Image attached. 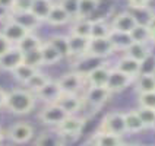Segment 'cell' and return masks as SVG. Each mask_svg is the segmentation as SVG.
I'll use <instances>...</instances> for the list:
<instances>
[{
    "mask_svg": "<svg viewBox=\"0 0 155 146\" xmlns=\"http://www.w3.org/2000/svg\"><path fill=\"white\" fill-rule=\"evenodd\" d=\"M5 107L13 114H29L35 107V95L28 89H13L8 92Z\"/></svg>",
    "mask_w": 155,
    "mask_h": 146,
    "instance_id": "cell-1",
    "label": "cell"
},
{
    "mask_svg": "<svg viewBox=\"0 0 155 146\" xmlns=\"http://www.w3.org/2000/svg\"><path fill=\"white\" fill-rule=\"evenodd\" d=\"M84 126H85V118L76 117V115L73 114V115H68V117L57 126V131L60 133V136L63 138L64 143H66L68 139H72V140L76 139L78 136L82 133Z\"/></svg>",
    "mask_w": 155,
    "mask_h": 146,
    "instance_id": "cell-2",
    "label": "cell"
},
{
    "mask_svg": "<svg viewBox=\"0 0 155 146\" xmlns=\"http://www.w3.org/2000/svg\"><path fill=\"white\" fill-rule=\"evenodd\" d=\"M98 131H104V133H111V135H117V136H123L126 133V127H124V115L120 111H113L108 112L103 118L101 124H100V130Z\"/></svg>",
    "mask_w": 155,
    "mask_h": 146,
    "instance_id": "cell-3",
    "label": "cell"
},
{
    "mask_svg": "<svg viewBox=\"0 0 155 146\" xmlns=\"http://www.w3.org/2000/svg\"><path fill=\"white\" fill-rule=\"evenodd\" d=\"M116 53L114 50V45L111 44L110 38L105 37V38H89V44H88V56H92L97 59H101L105 60L107 57H110Z\"/></svg>",
    "mask_w": 155,
    "mask_h": 146,
    "instance_id": "cell-4",
    "label": "cell"
},
{
    "mask_svg": "<svg viewBox=\"0 0 155 146\" xmlns=\"http://www.w3.org/2000/svg\"><path fill=\"white\" fill-rule=\"evenodd\" d=\"M85 76H82L78 72H70L66 73L57 80L59 88H60L61 94H75L78 95V92L84 88L85 85Z\"/></svg>",
    "mask_w": 155,
    "mask_h": 146,
    "instance_id": "cell-5",
    "label": "cell"
},
{
    "mask_svg": "<svg viewBox=\"0 0 155 146\" xmlns=\"http://www.w3.org/2000/svg\"><path fill=\"white\" fill-rule=\"evenodd\" d=\"M68 115L69 114L63 111L57 104H47L40 112V120H41L43 124L57 127Z\"/></svg>",
    "mask_w": 155,
    "mask_h": 146,
    "instance_id": "cell-6",
    "label": "cell"
},
{
    "mask_svg": "<svg viewBox=\"0 0 155 146\" xmlns=\"http://www.w3.org/2000/svg\"><path fill=\"white\" fill-rule=\"evenodd\" d=\"M111 96V92L105 86H89L85 92V102H88L92 108H101Z\"/></svg>",
    "mask_w": 155,
    "mask_h": 146,
    "instance_id": "cell-7",
    "label": "cell"
},
{
    "mask_svg": "<svg viewBox=\"0 0 155 146\" xmlns=\"http://www.w3.org/2000/svg\"><path fill=\"white\" fill-rule=\"evenodd\" d=\"M135 77L127 76L124 73H121L119 70L111 69L110 70V76H108V80H107V85L105 88L111 92V94H117V92H121L124 91L127 86L132 85Z\"/></svg>",
    "mask_w": 155,
    "mask_h": 146,
    "instance_id": "cell-8",
    "label": "cell"
},
{
    "mask_svg": "<svg viewBox=\"0 0 155 146\" xmlns=\"http://www.w3.org/2000/svg\"><path fill=\"white\" fill-rule=\"evenodd\" d=\"M34 136V129L28 123H16L8 130V138L15 143H26Z\"/></svg>",
    "mask_w": 155,
    "mask_h": 146,
    "instance_id": "cell-9",
    "label": "cell"
},
{
    "mask_svg": "<svg viewBox=\"0 0 155 146\" xmlns=\"http://www.w3.org/2000/svg\"><path fill=\"white\" fill-rule=\"evenodd\" d=\"M136 25H138V22L133 18V15L130 13L129 10H124V12H120L119 15H116V16L113 18V22L110 26H111L113 31L130 34V31Z\"/></svg>",
    "mask_w": 155,
    "mask_h": 146,
    "instance_id": "cell-10",
    "label": "cell"
},
{
    "mask_svg": "<svg viewBox=\"0 0 155 146\" xmlns=\"http://www.w3.org/2000/svg\"><path fill=\"white\" fill-rule=\"evenodd\" d=\"M22 63H24V53L13 45L6 54L0 57V69L6 72H13Z\"/></svg>",
    "mask_w": 155,
    "mask_h": 146,
    "instance_id": "cell-11",
    "label": "cell"
},
{
    "mask_svg": "<svg viewBox=\"0 0 155 146\" xmlns=\"http://www.w3.org/2000/svg\"><path fill=\"white\" fill-rule=\"evenodd\" d=\"M2 34L5 35L13 45H16V44L19 43L26 34H29V31L25 29L22 25H19L18 22L12 21V19H9L8 22H5V25H3Z\"/></svg>",
    "mask_w": 155,
    "mask_h": 146,
    "instance_id": "cell-12",
    "label": "cell"
},
{
    "mask_svg": "<svg viewBox=\"0 0 155 146\" xmlns=\"http://www.w3.org/2000/svg\"><path fill=\"white\" fill-rule=\"evenodd\" d=\"M54 104H57L61 110L68 112L69 115H73L82 107V98H79L75 94H60V96L57 98V101Z\"/></svg>",
    "mask_w": 155,
    "mask_h": 146,
    "instance_id": "cell-13",
    "label": "cell"
},
{
    "mask_svg": "<svg viewBox=\"0 0 155 146\" xmlns=\"http://www.w3.org/2000/svg\"><path fill=\"white\" fill-rule=\"evenodd\" d=\"M110 70L111 69L104 63L101 66L95 67L94 70H91L85 76V80L88 82L89 86H105L107 80H108V76H110Z\"/></svg>",
    "mask_w": 155,
    "mask_h": 146,
    "instance_id": "cell-14",
    "label": "cell"
},
{
    "mask_svg": "<svg viewBox=\"0 0 155 146\" xmlns=\"http://www.w3.org/2000/svg\"><path fill=\"white\" fill-rule=\"evenodd\" d=\"M68 44H69V57H82L85 56L88 51V44H89V38H84V37H78V35L70 34L68 35Z\"/></svg>",
    "mask_w": 155,
    "mask_h": 146,
    "instance_id": "cell-15",
    "label": "cell"
},
{
    "mask_svg": "<svg viewBox=\"0 0 155 146\" xmlns=\"http://www.w3.org/2000/svg\"><path fill=\"white\" fill-rule=\"evenodd\" d=\"M60 94H61V91H60V88H59V83L54 82V80H48V82H47L38 92H35L34 95L37 98L43 99L44 102L54 104L57 101V98L60 96Z\"/></svg>",
    "mask_w": 155,
    "mask_h": 146,
    "instance_id": "cell-16",
    "label": "cell"
},
{
    "mask_svg": "<svg viewBox=\"0 0 155 146\" xmlns=\"http://www.w3.org/2000/svg\"><path fill=\"white\" fill-rule=\"evenodd\" d=\"M116 70H119L121 73L127 75L132 77H138L139 76V69H140V63L133 59H130L129 56H123L121 59H119V61L116 63Z\"/></svg>",
    "mask_w": 155,
    "mask_h": 146,
    "instance_id": "cell-17",
    "label": "cell"
},
{
    "mask_svg": "<svg viewBox=\"0 0 155 146\" xmlns=\"http://www.w3.org/2000/svg\"><path fill=\"white\" fill-rule=\"evenodd\" d=\"M69 21H72V19L66 13V10L61 8L59 3H53L51 10H50L48 16L45 19V22H48L53 26H61V25H66Z\"/></svg>",
    "mask_w": 155,
    "mask_h": 146,
    "instance_id": "cell-18",
    "label": "cell"
},
{
    "mask_svg": "<svg viewBox=\"0 0 155 146\" xmlns=\"http://www.w3.org/2000/svg\"><path fill=\"white\" fill-rule=\"evenodd\" d=\"M34 146H66L60 133L56 131H43L38 138L35 139Z\"/></svg>",
    "mask_w": 155,
    "mask_h": 146,
    "instance_id": "cell-19",
    "label": "cell"
},
{
    "mask_svg": "<svg viewBox=\"0 0 155 146\" xmlns=\"http://www.w3.org/2000/svg\"><path fill=\"white\" fill-rule=\"evenodd\" d=\"M124 53H126V56H129L130 59L139 61V63L145 60L149 54H152L151 47L148 44H139V43H132Z\"/></svg>",
    "mask_w": 155,
    "mask_h": 146,
    "instance_id": "cell-20",
    "label": "cell"
},
{
    "mask_svg": "<svg viewBox=\"0 0 155 146\" xmlns=\"http://www.w3.org/2000/svg\"><path fill=\"white\" fill-rule=\"evenodd\" d=\"M123 115H124V127H126V133H140V131L145 130V126H143V123H142L140 118H139L136 110L123 112Z\"/></svg>",
    "mask_w": 155,
    "mask_h": 146,
    "instance_id": "cell-21",
    "label": "cell"
},
{
    "mask_svg": "<svg viewBox=\"0 0 155 146\" xmlns=\"http://www.w3.org/2000/svg\"><path fill=\"white\" fill-rule=\"evenodd\" d=\"M40 50H41V57H43V66H53L61 60V56L48 41H43Z\"/></svg>",
    "mask_w": 155,
    "mask_h": 146,
    "instance_id": "cell-22",
    "label": "cell"
},
{
    "mask_svg": "<svg viewBox=\"0 0 155 146\" xmlns=\"http://www.w3.org/2000/svg\"><path fill=\"white\" fill-rule=\"evenodd\" d=\"M12 21H15L18 22L19 25H22L25 29H28L29 32H32L37 26L40 25L41 22L37 19V18L31 13V12H24V13H12V16H10Z\"/></svg>",
    "mask_w": 155,
    "mask_h": 146,
    "instance_id": "cell-23",
    "label": "cell"
},
{
    "mask_svg": "<svg viewBox=\"0 0 155 146\" xmlns=\"http://www.w3.org/2000/svg\"><path fill=\"white\" fill-rule=\"evenodd\" d=\"M51 6H53L51 0H34L32 2V6H31V13L40 22H43L48 16V13L51 10Z\"/></svg>",
    "mask_w": 155,
    "mask_h": 146,
    "instance_id": "cell-24",
    "label": "cell"
},
{
    "mask_svg": "<svg viewBox=\"0 0 155 146\" xmlns=\"http://www.w3.org/2000/svg\"><path fill=\"white\" fill-rule=\"evenodd\" d=\"M124 143L121 136L98 131L94 136V146H121Z\"/></svg>",
    "mask_w": 155,
    "mask_h": 146,
    "instance_id": "cell-25",
    "label": "cell"
},
{
    "mask_svg": "<svg viewBox=\"0 0 155 146\" xmlns=\"http://www.w3.org/2000/svg\"><path fill=\"white\" fill-rule=\"evenodd\" d=\"M98 8H100V0H79L76 19H91Z\"/></svg>",
    "mask_w": 155,
    "mask_h": 146,
    "instance_id": "cell-26",
    "label": "cell"
},
{
    "mask_svg": "<svg viewBox=\"0 0 155 146\" xmlns=\"http://www.w3.org/2000/svg\"><path fill=\"white\" fill-rule=\"evenodd\" d=\"M41 44H43V41H41L40 37H37L34 32H29V34H26L25 37L15 45V47H18L21 51L25 54V53H28V51H32V50L40 48Z\"/></svg>",
    "mask_w": 155,
    "mask_h": 146,
    "instance_id": "cell-27",
    "label": "cell"
},
{
    "mask_svg": "<svg viewBox=\"0 0 155 146\" xmlns=\"http://www.w3.org/2000/svg\"><path fill=\"white\" fill-rule=\"evenodd\" d=\"M111 44L114 45V50L116 51H126L127 47L132 44V38L129 34H124V32H117V31H113L108 35Z\"/></svg>",
    "mask_w": 155,
    "mask_h": 146,
    "instance_id": "cell-28",
    "label": "cell"
},
{
    "mask_svg": "<svg viewBox=\"0 0 155 146\" xmlns=\"http://www.w3.org/2000/svg\"><path fill=\"white\" fill-rule=\"evenodd\" d=\"M91 29H92L91 19H75L72 29H70V34L84 37V38H91Z\"/></svg>",
    "mask_w": 155,
    "mask_h": 146,
    "instance_id": "cell-29",
    "label": "cell"
},
{
    "mask_svg": "<svg viewBox=\"0 0 155 146\" xmlns=\"http://www.w3.org/2000/svg\"><path fill=\"white\" fill-rule=\"evenodd\" d=\"M129 35H130V38H132V43H139V44L152 43L151 32H149V29H148L147 25H136L130 31Z\"/></svg>",
    "mask_w": 155,
    "mask_h": 146,
    "instance_id": "cell-30",
    "label": "cell"
},
{
    "mask_svg": "<svg viewBox=\"0 0 155 146\" xmlns=\"http://www.w3.org/2000/svg\"><path fill=\"white\" fill-rule=\"evenodd\" d=\"M47 41L57 50V53L61 56V59L69 57V44H68V37L66 35H53Z\"/></svg>",
    "mask_w": 155,
    "mask_h": 146,
    "instance_id": "cell-31",
    "label": "cell"
},
{
    "mask_svg": "<svg viewBox=\"0 0 155 146\" xmlns=\"http://www.w3.org/2000/svg\"><path fill=\"white\" fill-rule=\"evenodd\" d=\"M37 72H38V69L31 67V66H28V64H25V63H22L21 66H18L16 69L12 72V75H13V77L16 79L18 82H21V83L25 85L26 82L34 76Z\"/></svg>",
    "mask_w": 155,
    "mask_h": 146,
    "instance_id": "cell-32",
    "label": "cell"
},
{
    "mask_svg": "<svg viewBox=\"0 0 155 146\" xmlns=\"http://www.w3.org/2000/svg\"><path fill=\"white\" fill-rule=\"evenodd\" d=\"M92 21V29H91V38H105L111 32V26L104 19H91Z\"/></svg>",
    "mask_w": 155,
    "mask_h": 146,
    "instance_id": "cell-33",
    "label": "cell"
},
{
    "mask_svg": "<svg viewBox=\"0 0 155 146\" xmlns=\"http://www.w3.org/2000/svg\"><path fill=\"white\" fill-rule=\"evenodd\" d=\"M136 89L138 94L155 92V75H139Z\"/></svg>",
    "mask_w": 155,
    "mask_h": 146,
    "instance_id": "cell-34",
    "label": "cell"
},
{
    "mask_svg": "<svg viewBox=\"0 0 155 146\" xmlns=\"http://www.w3.org/2000/svg\"><path fill=\"white\" fill-rule=\"evenodd\" d=\"M129 12L136 19L138 25H148L152 15H154V12L149 9V6H145V8H129Z\"/></svg>",
    "mask_w": 155,
    "mask_h": 146,
    "instance_id": "cell-35",
    "label": "cell"
},
{
    "mask_svg": "<svg viewBox=\"0 0 155 146\" xmlns=\"http://www.w3.org/2000/svg\"><path fill=\"white\" fill-rule=\"evenodd\" d=\"M48 80H50V77L47 76V75H44V73H41V72H37L34 76L26 82L25 85L28 86V91H29V92L35 94V92H38V91H40Z\"/></svg>",
    "mask_w": 155,
    "mask_h": 146,
    "instance_id": "cell-36",
    "label": "cell"
},
{
    "mask_svg": "<svg viewBox=\"0 0 155 146\" xmlns=\"http://www.w3.org/2000/svg\"><path fill=\"white\" fill-rule=\"evenodd\" d=\"M139 118L140 121L143 123L145 129H152L154 127V123H155V110L154 108H145V107H139L138 110Z\"/></svg>",
    "mask_w": 155,
    "mask_h": 146,
    "instance_id": "cell-37",
    "label": "cell"
},
{
    "mask_svg": "<svg viewBox=\"0 0 155 146\" xmlns=\"http://www.w3.org/2000/svg\"><path fill=\"white\" fill-rule=\"evenodd\" d=\"M40 48L25 53L24 54V63L28 64V66H31V67H35V69H38L40 66H43V57H41V50Z\"/></svg>",
    "mask_w": 155,
    "mask_h": 146,
    "instance_id": "cell-38",
    "label": "cell"
},
{
    "mask_svg": "<svg viewBox=\"0 0 155 146\" xmlns=\"http://www.w3.org/2000/svg\"><path fill=\"white\" fill-rule=\"evenodd\" d=\"M59 5L66 10V13L70 16L72 21H75V19L78 18V6H79V0H60Z\"/></svg>",
    "mask_w": 155,
    "mask_h": 146,
    "instance_id": "cell-39",
    "label": "cell"
},
{
    "mask_svg": "<svg viewBox=\"0 0 155 146\" xmlns=\"http://www.w3.org/2000/svg\"><path fill=\"white\" fill-rule=\"evenodd\" d=\"M139 75H155V54H149L143 61H140Z\"/></svg>",
    "mask_w": 155,
    "mask_h": 146,
    "instance_id": "cell-40",
    "label": "cell"
},
{
    "mask_svg": "<svg viewBox=\"0 0 155 146\" xmlns=\"http://www.w3.org/2000/svg\"><path fill=\"white\" fill-rule=\"evenodd\" d=\"M34 0H13V6H12V13H24V12H31Z\"/></svg>",
    "mask_w": 155,
    "mask_h": 146,
    "instance_id": "cell-41",
    "label": "cell"
},
{
    "mask_svg": "<svg viewBox=\"0 0 155 146\" xmlns=\"http://www.w3.org/2000/svg\"><path fill=\"white\" fill-rule=\"evenodd\" d=\"M138 102H139V107H145V108H154V110H155V92L139 94Z\"/></svg>",
    "mask_w": 155,
    "mask_h": 146,
    "instance_id": "cell-42",
    "label": "cell"
},
{
    "mask_svg": "<svg viewBox=\"0 0 155 146\" xmlns=\"http://www.w3.org/2000/svg\"><path fill=\"white\" fill-rule=\"evenodd\" d=\"M12 47H13V44L10 43L8 38H6L5 35L0 32V57H2L3 54H6V53L12 48Z\"/></svg>",
    "mask_w": 155,
    "mask_h": 146,
    "instance_id": "cell-43",
    "label": "cell"
},
{
    "mask_svg": "<svg viewBox=\"0 0 155 146\" xmlns=\"http://www.w3.org/2000/svg\"><path fill=\"white\" fill-rule=\"evenodd\" d=\"M151 0H127L129 8H145Z\"/></svg>",
    "mask_w": 155,
    "mask_h": 146,
    "instance_id": "cell-44",
    "label": "cell"
},
{
    "mask_svg": "<svg viewBox=\"0 0 155 146\" xmlns=\"http://www.w3.org/2000/svg\"><path fill=\"white\" fill-rule=\"evenodd\" d=\"M10 16H12V12L9 9L0 6V22H8Z\"/></svg>",
    "mask_w": 155,
    "mask_h": 146,
    "instance_id": "cell-45",
    "label": "cell"
},
{
    "mask_svg": "<svg viewBox=\"0 0 155 146\" xmlns=\"http://www.w3.org/2000/svg\"><path fill=\"white\" fill-rule=\"evenodd\" d=\"M148 29H149V32H151V38H152V43L155 41V13L152 15L151 18V21H149V24H148Z\"/></svg>",
    "mask_w": 155,
    "mask_h": 146,
    "instance_id": "cell-46",
    "label": "cell"
},
{
    "mask_svg": "<svg viewBox=\"0 0 155 146\" xmlns=\"http://www.w3.org/2000/svg\"><path fill=\"white\" fill-rule=\"evenodd\" d=\"M6 98H8V92L0 88V108L6 105Z\"/></svg>",
    "mask_w": 155,
    "mask_h": 146,
    "instance_id": "cell-47",
    "label": "cell"
},
{
    "mask_svg": "<svg viewBox=\"0 0 155 146\" xmlns=\"http://www.w3.org/2000/svg\"><path fill=\"white\" fill-rule=\"evenodd\" d=\"M0 6L12 10V6H13V0H0Z\"/></svg>",
    "mask_w": 155,
    "mask_h": 146,
    "instance_id": "cell-48",
    "label": "cell"
},
{
    "mask_svg": "<svg viewBox=\"0 0 155 146\" xmlns=\"http://www.w3.org/2000/svg\"><path fill=\"white\" fill-rule=\"evenodd\" d=\"M121 146H143V145H140V143H123Z\"/></svg>",
    "mask_w": 155,
    "mask_h": 146,
    "instance_id": "cell-49",
    "label": "cell"
},
{
    "mask_svg": "<svg viewBox=\"0 0 155 146\" xmlns=\"http://www.w3.org/2000/svg\"><path fill=\"white\" fill-rule=\"evenodd\" d=\"M3 139H5V131H3V130H2V127H0V142H2Z\"/></svg>",
    "mask_w": 155,
    "mask_h": 146,
    "instance_id": "cell-50",
    "label": "cell"
},
{
    "mask_svg": "<svg viewBox=\"0 0 155 146\" xmlns=\"http://www.w3.org/2000/svg\"><path fill=\"white\" fill-rule=\"evenodd\" d=\"M152 129H155V123H154V127H152Z\"/></svg>",
    "mask_w": 155,
    "mask_h": 146,
    "instance_id": "cell-51",
    "label": "cell"
},
{
    "mask_svg": "<svg viewBox=\"0 0 155 146\" xmlns=\"http://www.w3.org/2000/svg\"><path fill=\"white\" fill-rule=\"evenodd\" d=\"M154 43H155V41H154Z\"/></svg>",
    "mask_w": 155,
    "mask_h": 146,
    "instance_id": "cell-52",
    "label": "cell"
}]
</instances>
